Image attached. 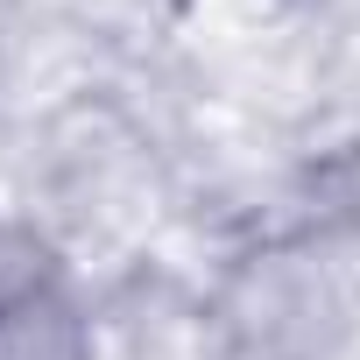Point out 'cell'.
<instances>
[{"instance_id":"6da1fadb","label":"cell","mask_w":360,"mask_h":360,"mask_svg":"<svg viewBox=\"0 0 360 360\" xmlns=\"http://www.w3.org/2000/svg\"><path fill=\"white\" fill-rule=\"evenodd\" d=\"M0 360H99L92 318L71 290H43L0 311Z\"/></svg>"},{"instance_id":"7a4b0ae2","label":"cell","mask_w":360,"mask_h":360,"mask_svg":"<svg viewBox=\"0 0 360 360\" xmlns=\"http://www.w3.org/2000/svg\"><path fill=\"white\" fill-rule=\"evenodd\" d=\"M43 290H64V255L36 219H0V311L29 304Z\"/></svg>"}]
</instances>
